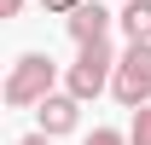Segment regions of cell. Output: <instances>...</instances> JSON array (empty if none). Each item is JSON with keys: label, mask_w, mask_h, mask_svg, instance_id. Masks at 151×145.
Here are the masks:
<instances>
[{"label": "cell", "mask_w": 151, "mask_h": 145, "mask_svg": "<svg viewBox=\"0 0 151 145\" xmlns=\"http://www.w3.org/2000/svg\"><path fill=\"white\" fill-rule=\"evenodd\" d=\"M116 23L128 29V41H151V0H128Z\"/></svg>", "instance_id": "cell-6"}, {"label": "cell", "mask_w": 151, "mask_h": 145, "mask_svg": "<svg viewBox=\"0 0 151 145\" xmlns=\"http://www.w3.org/2000/svg\"><path fill=\"white\" fill-rule=\"evenodd\" d=\"M18 145H52V134H47V128H41V134H23Z\"/></svg>", "instance_id": "cell-10"}, {"label": "cell", "mask_w": 151, "mask_h": 145, "mask_svg": "<svg viewBox=\"0 0 151 145\" xmlns=\"http://www.w3.org/2000/svg\"><path fill=\"white\" fill-rule=\"evenodd\" d=\"M64 29H70V41H76V47H87V41H105V35H111V12H105L99 0H81L70 18H64Z\"/></svg>", "instance_id": "cell-4"}, {"label": "cell", "mask_w": 151, "mask_h": 145, "mask_svg": "<svg viewBox=\"0 0 151 145\" xmlns=\"http://www.w3.org/2000/svg\"><path fill=\"white\" fill-rule=\"evenodd\" d=\"M111 75H116V52H111V41H87V47H81V58L70 64V75H64V87L87 105V99H99V93L111 87Z\"/></svg>", "instance_id": "cell-2"}, {"label": "cell", "mask_w": 151, "mask_h": 145, "mask_svg": "<svg viewBox=\"0 0 151 145\" xmlns=\"http://www.w3.org/2000/svg\"><path fill=\"white\" fill-rule=\"evenodd\" d=\"M41 6H47V12H58V18H70V12L81 6V0H41Z\"/></svg>", "instance_id": "cell-9"}, {"label": "cell", "mask_w": 151, "mask_h": 145, "mask_svg": "<svg viewBox=\"0 0 151 145\" xmlns=\"http://www.w3.org/2000/svg\"><path fill=\"white\" fill-rule=\"evenodd\" d=\"M111 93H116V105H128V110H139V105L151 99V41H134L128 52L116 58Z\"/></svg>", "instance_id": "cell-3"}, {"label": "cell", "mask_w": 151, "mask_h": 145, "mask_svg": "<svg viewBox=\"0 0 151 145\" xmlns=\"http://www.w3.org/2000/svg\"><path fill=\"white\" fill-rule=\"evenodd\" d=\"M87 145H134V139H128V134H116V128H93Z\"/></svg>", "instance_id": "cell-8"}, {"label": "cell", "mask_w": 151, "mask_h": 145, "mask_svg": "<svg viewBox=\"0 0 151 145\" xmlns=\"http://www.w3.org/2000/svg\"><path fill=\"white\" fill-rule=\"evenodd\" d=\"M23 12V0H0V18H18Z\"/></svg>", "instance_id": "cell-11"}, {"label": "cell", "mask_w": 151, "mask_h": 145, "mask_svg": "<svg viewBox=\"0 0 151 145\" xmlns=\"http://www.w3.org/2000/svg\"><path fill=\"white\" fill-rule=\"evenodd\" d=\"M35 116H41V128L58 139V134H70V128H76V116H81V99H76L70 87H64V93H47V99L35 105Z\"/></svg>", "instance_id": "cell-5"}, {"label": "cell", "mask_w": 151, "mask_h": 145, "mask_svg": "<svg viewBox=\"0 0 151 145\" xmlns=\"http://www.w3.org/2000/svg\"><path fill=\"white\" fill-rule=\"evenodd\" d=\"M128 139H134V145H151V105H139V110H134V128H128Z\"/></svg>", "instance_id": "cell-7"}, {"label": "cell", "mask_w": 151, "mask_h": 145, "mask_svg": "<svg viewBox=\"0 0 151 145\" xmlns=\"http://www.w3.org/2000/svg\"><path fill=\"white\" fill-rule=\"evenodd\" d=\"M52 81H58L52 58H47V52H23L18 64L6 70V105H12V110H29V105H41V99L52 93Z\"/></svg>", "instance_id": "cell-1"}]
</instances>
